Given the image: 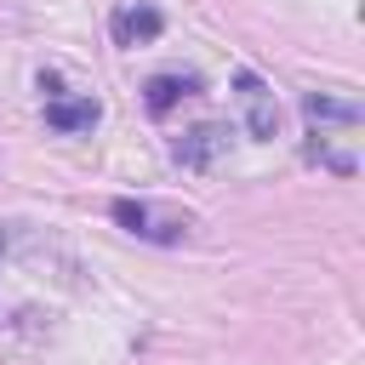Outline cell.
Here are the masks:
<instances>
[{
	"label": "cell",
	"instance_id": "6",
	"mask_svg": "<svg viewBox=\"0 0 365 365\" xmlns=\"http://www.w3.org/2000/svg\"><path fill=\"white\" fill-rule=\"evenodd\" d=\"M302 120H308V131H331V125L354 131L359 125V103L331 97V91H302Z\"/></svg>",
	"mask_w": 365,
	"mask_h": 365
},
{
	"label": "cell",
	"instance_id": "2",
	"mask_svg": "<svg viewBox=\"0 0 365 365\" xmlns=\"http://www.w3.org/2000/svg\"><path fill=\"white\" fill-rule=\"evenodd\" d=\"M234 103H240L245 131H251L257 143L279 137V103H274V86H268L257 68H234Z\"/></svg>",
	"mask_w": 365,
	"mask_h": 365
},
{
	"label": "cell",
	"instance_id": "4",
	"mask_svg": "<svg viewBox=\"0 0 365 365\" xmlns=\"http://www.w3.org/2000/svg\"><path fill=\"white\" fill-rule=\"evenodd\" d=\"M108 34H114V46H125V51H137V46H154V40L165 34V11H160V6H148V0H137V6H120V11L108 17Z\"/></svg>",
	"mask_w": 365,
	"mask_h": 365
},
{
	"label": "cell",
	"instance_id": "7",
	"mask_svg": "<svg viewBox=\"0 0 365 365\" xmlns=\"http://www.w3.org/2000/svg\"><path fill=\"white\" fill-rule=\"evenodd\" d=\"M182 97H200V74H154V80L143 86V108H148L154 120H165Z\"/></svg>",
	"mask_w": 365,
	"mask_h": 365
},
{
	"label": "cell",
	"instance_id": "5",
	"mask_svg": "<svg viewBox=\"0 0 365 365\" xmlns=\"http://www.w3.org/2000/svg\"><path fill=\"white\" fill-rule=\"evenodd\" d=\"M222 143H228V125H194V131H182V137L171 143V160H177L182 171H205V165L222 154Z\"/></svg>",
	"mask_w": 365,
	"mask_h": 365
},
{
	"label": "cell",
	"instance_id": "3",
	"mask_svg": "<svg viewBox=\"0 0 365 365\" xmlns=\"http://www.w3.org/2000/svg\"><path fill=\"white\" fill-rule=\"evenodd\" d=\"M40 91H46V131H57V137L97 131V120H103V103H97V97H68V91H57V74H40Z\"/></svg>",
	"mask_w": 365,
	"mask_h": 365
},
{
	"label": "cell",
	"instance_id": "1",
	"mask_svg": "<svg viewBox=\"0 0 365 365\" xmlns=\"http://www.w3.org/2000/svg\"><path fill=\"white\" fill-rule=\"evenodd\" d=\"M114 211V222L125 228V234H137V240H148V245H182L188 240V211H165V205H154V200H114L108 205Z\"/></svg>",
	"mask_w": 365,
	"mask_h": 365
}]
</instances>
